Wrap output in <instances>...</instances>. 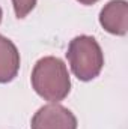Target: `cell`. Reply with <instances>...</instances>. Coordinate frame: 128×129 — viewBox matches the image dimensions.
Here are the masks:
<instances>
[{
    "label": "cell",
    "mask_w": 128,
    "mask_h": 129,
    "mask_svg": "<svg viewBox=\"0 0 128 129\" xmlns=\"http://www.w3.org/2000/svg\"><path fill=\"white\" fill-rule=\"evenodd\" d=\"M78 3H81V5H86V6H89V5H94V3H96L98 0H77Z\"/></svg>",
    "instance_id": "7"
},
{
    "label": "cell",
    "mask_w": 128,
    "mask_h": 129,
    "mask_svg": "<svg viewBox=\"0 0 128 129\" xmlns=\"http://www.w3.org/2000/svg\"><path fill=\"white\" fill-rule=\"evenodd\" d=\"M14 12L17 18H26L36 6V0H12Z\"/></svg>",
    "instance_id": "6"
},
{
    "label": "cell",
    "mask_w": 128,
    "mask_h": 129,
    "mask_svg": "<svg viewBox=\"0 0 128 129\" xmlns=\"http://www.w3.org/2000/svg\"><path fill=\"white\" fill-rule=\"evenodd\" d=\"M32 129H77V117L66 107L50 102L41 107L30 122Z\"/></svg>",
    "instance_id": "3"
},
{
    "label": "cell",
    "mask_w": 128,
    "mask_h": 129,
    "mask_svg": "<svg viewBox=\"0 0 128 129\" xmlns=\"http://www.w3.org/2000/svg\"><path fill=\"white\" fill-rule=\"evenodd\" d=\"M2 17H3V12H2V8H0V23H2Z\"/></svg>",
    "instance_id": "8"
},
{
    "label": "cell",
    "mask_w": 128,
    "mask_h": 129,
    "mask_svg": "<svg viewBox=\"0 0 128 129\" xmlns=\"http://www.w3.org/2000/svg\"><path fill=\"white\" fill-rule=\"evenodd\" d=\"M20 71V53L15 44L0 35V84L12 81Z\"/></svg>",
    "instance_id": "5"
},
{
    "label": "cell",
    "mask_w": 128,
    "mask_h": 129,
    "mask_svg": "<svg viewBox=\"0 0 128 129\" xmlns=\"http://www.w3.org/2000/svg\"><path fill=\"white\" fill-rule=\"evenodd\" d=\"M99 24L105 32L125 36L128 32V3L125 0H110L99 12Z\"/></svg>",
    "instance_id": "4"
},
{
    "label": "cell",
    "mask_w": 128,
    "mask_h": 129,
    "mask_svg": "<svg viewBox=\"0 0 128 129\" xmlns=\"http://www.w3.org/2000/svg\"><path fill=\"white\" fill-rule=\"evenodd\" d=\"M30 81L33 90L48 102H60L71 92L68 68L54 56H47L36 62Z\"/></svg>",
    "instance_id": "1"
},
{
    "label": "cell",
    "mask_w": 128,
    "mask_h": 129,
    "mask_svg": "<svg viewBox=\"0 0 128 129\" xmlns=\"http://www.w3.org/2000/svg\"><path fill=\"white\" fill-rule=\"evenodd\" d=\"M71 71L80 81H91L99 75L104 66V54L94 36L80 35L74 38L66 51Z\"/></svg>",
    "instance_id": "2"
}]
</instances>
